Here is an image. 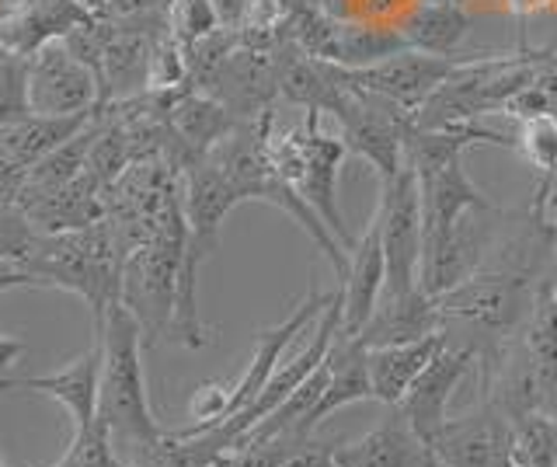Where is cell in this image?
Wrapping results in <instances>:
<instances>
[{"label": "cell", "mask_w": 557, "mask_h": 467, "mask_svg": "<svg viewBox=\"0 0 557 467\" xmlns=\"http://www.w3.org/2000/svg\"><path fill=\"white\" fill-rule=\"evenodd\" d=\"M101 342V391H98V419L109 426L112 443L126 467L161 437L153 419L147 373H144V328L129 315V307L115 300L95 328Z\"/></svg>", "instance_id": "6da1fadb"}, {"label": "cell", "mask_w": 557, "mask_h": 467, "mask_svg": "<svg viewBox=\"0 0 557 467\" xmlns=\"http://www.w3.org/2000/svg\"><path fill=\"white\" fill-rule=\"evenodd\" d=\"M536 280L522 269H481L467 283L453 286L443 297H435V307L443 315V332L463 328L470 335L463 345H474L478 359L495 362L505 349V339L519 335L536 307Z\"/></svg>", "instance_id": "7a4b0ae2"}, {"label": "cell", "mask_w": 557, "mask_h": 467, "mask_svg": "<svg viewBox=\"0 0 557 467\" xmlns=\"http://www.w3.org/2000/svg\"><path fill=\"white\" fill-rule=\"evenodd\" d=\"M25 272L35 275L39 286H60L91 307L95 328H101L109 307L119 300L122 286V255L109 220H98L91 228L39 234L35 251L25 258Z\"/></svg>", "instance_id": "3957f363"}, {"label": "cell", "mask_w": 557, "mask_h": 467, "mask_svg": "<svg viewBox=\"0 0 557 467\" xmlns=\"http://www.w3.org/2000/svg\"><path fill=\"white\" fill-rule=\"evenodd\" d=\"M185 245H188V223H185V202L178 199L164 213L161 231L147 245L129 251L126 262H122L119 300L129 307V315L144 328V345L171 342Z\"/></svg>", "instance_id": "277c9868"}, {"label": "cell", "mask_w": 557, "mask_h": 467, "mask_svg": "<svg viewBox=\"0 0 557 467\" xmlns=\"http://www.w3.org/2000/svg\"><path fill=\"white\" fill-rule=\"evenodd\" d=\"M380 237L383 258H387V290L411 293L422 272V241H425V210H422V185H418L414 168L405 161L391 182H380Z\"/></svg>", "instance_id": "5b68a950"}, {"label": "cell", "mask_w": 557, "mask_h": 467, "mask_svg": "<svg viewBox=\"0 0 557 467\" xmlns=\"http://www.w3.org/2000/svg\"><path fill=\"white\" fill-rule=\"evenodd\" d=\"M25 84L32 115H91L101 106L98 74L70 53L63 39L46 42L32 57H25Z\"/></svg>", "instance_id": "8992f818"}, {"label": "cell", "mask_w": 557, "mask_h": 467, "mask_svg": "<svg viewBox=\"0 0 557 467\" xmlns=\"http://www.w3.org/2000/svg\"><path fill=\"white\" fill-rule=\"evenodd\" d=\"M463 60L467 57H432V53H422V49H400V53H394L383 63L362 66V71H348V77H352V84H359L362 91L387 98L414 115L460 71Z\"/></svg>", "instance_id": "52a82bcc"}, {"label": "cell", "mask_w": 557, "mask_h": 467, "mask_svg": "<svg viewBox=\"0 0 557 467\" xmlns=\"http://www.w3.org/2000/svg\"><path fill=\"white\" fill-rule=\"evenodd\" d=\"M474 362H478L474 345H463V342L453 345V339H449L446 349L435 356L422 370V377L408 388L405 402L394 405V408H400V415H405L408 426L414 429V437L425 446H432L435 437L443 432V426L449 422V405Z\"/></svg>", "instance_id": "ba28073f"}, {"label": "cell", "mask_w": 557, "mask_h": 467, "mask_svg": "<svg viewBox=\"0 0 557 467\" xmlns=\"http://www.w3.org/2000/svg\"><path fill=\"white\" fill-rule=\"evenodd\" d=\"M446 467H512V419L495 402L449 422L429 446Z\"/></svg>", "instance_id": "9c48e42d"}, {"label": "cell", "mask_w": 557, "mask_h": 467, "mask_svg": "<svg viewBox=\"0 0 557 467\" xmlns=\"http://www.w3.org/2000/svg\"><path fill=\"white\" fill-rule=\"evenodd\" d=\"M304 175L296 182L300 188V196L318 210V217L327 223V231L342 241L345 251L356 248L352 231H348V223L342 217V206H338V171H342V161H345V144L342 136H324L321 133V109H307V119H304Z\"/></svg>", "instance_id": "30bf717a"}, {"label": "cell", "mask_w": 557, "mask_h": 467, "mask_svg": "<svg viewBox=\"0 0 557 467\" xmlns=\"http://www.w3.org/2000/svg\"><path fill=\"white\" fill-rule=\"evenodd\" d=\"M331 293H321L318 286L310 283L307 297L296 304L289 315L272 324V328H261L258 339H255V353L248 359V367H244V373L234 380V397H231V419L237 411L248 408L255 397L261 394V388L269 384V377L275 373V367L283 362L286 349L296 342V335H307V328L321 318V310L327 307Z\"/></svg>", "instance_id": "8fae6325"}, {"label": "cell", "mask_w": 557, "mask_h": 467, "mask_svg": "<svg viewBox=\"0 0 557 467\" xmlns=\"http://www.w3.org/2000/svg\"><path fill=\"white\" fill-rule=\"evenodd\" d=\"M387 290V258H383V237H380V220L373 217L366 223L362 237L356 248L348 251V275L342 290V328L338 335L356 339L366 321L373 318V310Z\"/></svg>", "instance_id": "7c38bea8"}, {"label": "cell", "mask_w": 557, "mask_h": 467, "mask_svg": "<svg viewBox=\"0 0 557 467\" xmlns=\"http://www.w3.org/2000/svg\"><path fill=\"white\" fill-rule=\"evenodd\" d=\"M91 19H98V14L87 11L81 0H22L0 22V49L11 57H32L35 49L66 39L70 32Z\"/></svg>", "instance_id": "4fadbf2b"}, {"label": "cell", "mask_w": 557, "mask_h": 467, "mask_svg": "<svg viewBox=\"0 0 557 467\" xmlns=\"http://www.w3.org/2000/svg\"><path fill=\"white\" fill-rule=\"evenodd\" d=\"M435 332H443V315L435 307V297H429L425 290H411V293L383 290L373 318L366 321V328L356 339L366 349H383V345L418 342Z\"/></svg>", "instance_id": "5bb4252c"}, {"label": "cell", "mask_w": 557, "mask_h": 467, "mask_svg": "<svg viewBox=\"0 0 557 467\" xmlns=\"http://www.w3.org/2000/svg\"><path fill=\"white\" fill-rule=\"evenodd\" d=\"M418 185H422V210H425V241H435L449 234L457 223L474 213V210H487L484 193L474 185V179L467 175L463 158H453L443 168L429 171V175H418ZM422 241V245H425Z\"/></svg>", "instance_id": "9a60e30c"}, {"label": "cell", "mask_w": 557, "mask_h": 467, "mask_svg": "<svg viewBox=\"0 0 557 467\" xmlns=\"http://www.w3.org/2000/svg\"><path fill=\"white\" fill-rule=\"evenodd\" d=\"M25 391H35L42 397H52V402H60L70 415V422H74V432L91 426L98 419V391H101V342H98V335L66 370L28 377Z\"/></svg>", "instance_id": "2e32d148"}, {"label": "cell", "mask_w": 557, "mask_h": 467, "mask_svg": "<svg viewBox=\"0 0 557 467\" xmlns=\"http://www.w3.org/2000/svg\"><path fill=\"white\" fill-rule=\"evenodd\" d=\"M425 450L429 446L414 437V429L400 415V408H394L366 437L331 446V457H335L338 467H422Z\"/></svg>", "instance_id": "e0dca14e"}, {"label": "cell", "mask_w": 557, "mask_h": 467, "mask_svg": "<svg viewBox=\"0 0 557 467\" xmlns=\"http://www.w3.org/2000/svg\"><path fill=\"white\" fill-rule=\"evenodd\" d=\"M449 335L435 332L418 342H400V345H383V349H366V362H370V388L373 402L383 405H400L408 388L414 384L429 362L446 349Z\"/></svg>", "instance_id": "ac0fdd59"}, {"label": "cell", "mask_w": 557, "mask_h": 467, "mask_svg": "<svg viewBox=\"0 0 557 467\" xmlns=\"http://www.w3.org/2000/svg\"><path fill=\"white\" fill-rule=\"evenodd\" d=\"M400 36L411 49H422L432 57H457L460 42L470 36V14L460 4H425L414 0L397 19Z\"/></svg>", "instance_id": "d6986e66"}, {"label": "cell", "mask_w": 557, "mask_h": 467, "mask_svg": "<svg viewBox=\"0 0 557 467\" xmlns=\"http://www.w3.org/2000/svg\"><path fill=\"white\" fill-rule=\"evenodd\" d=\"M373 402L370 388V362H366V345L359 339L335 335L327 353V388L318 411H313V426H321L327 415H335L345 405Z\"/></svg>", "instance_id": "ffe728a7"}, {"label": "cell", "mask_w": 557, "mask_h": 467, "mask_svg": "<svg viewBox=\"0 0 557 467\" xmlns=\"http://www.w3.org/2000/svg\"><path fill=\"white\" fill-rule=\"evenodd\" d=\"M171 130L196 158H206L237 130V115L213 95H182L171 106Z\"/></svg>", "instance_id": "44dd1931"}, {"label": "cell", "mask_w": 557, "mask_h": 467, "mask_svg": "<svg viewBox=\"0 0 557 467\" xmlns=\"http://www.w3.org/2000/svg\"><path fill=\"white\" fill-rule=\"evenodd\" d=\"M95 119L91 115H63V119H52V115H28L25 123H17L11 130H0V147L8 150V158L17 168H32L39 164L46 153H52L57 147H63L70 136H77L87 123Z\"/></svg>", "instance_id": "7402d4cb"}, {"label": "cell", "mask_w": 557, "mask_h": 467, "mask_svg": "<svg viewBox=\"0 0 557 467\" xmlns=\"http://www.w3.org/2000/svg\"><path fill=\"white\" fill-rule=\"evenodd\" d=\"M400 49H411L408 39L400 36L397 25H380V22H348L338 28V53L335 63L345 71H362L391 60Z\"/></svg>", "instance_id": "603a6c76"}, {"label": "cell", "mask_w": 557, "mask_h": 467, "mask_svg": "<svg viewBox=\"0 0 557 467\" xmlns=\"http://www.w3.org/2000/svg\"><path fill=\"white\" fill-rule=\"evenodd\" d=\"M512 467H557V415L533 408L512 419Z\"/></svg>", "instance_id": "cb8c5ba5"}, {"label": "cell", "mask_w": 557, "mask_h": 467, "mask_svg": "<svg viewBox=\"0 0 557 467\" xmlns=\"http://www.w3.org/2000/svg\"><path fill=\"white\" fill-rule=\"evenodd\" d=\"M516 150L522 153V161L540 168V175L554 179L557 175V115H530L516 119Z\"/></svg>", "instance_id": "d4e9b609"}, {"label": "cell", "mask_w": 557, "mask_h": 467, "mask_svg": "<svg viewBox=\"0 0 557 467\" xmlns=\"http://www.w3.org/2000/svg\"><path fill=\"white\" fill-rule=\"evenodd\" d=\"M49 467H126L112 443V432L101 419H95L87 429H77L70 440L66 454Z\"/></svg>", "instance_id": "484cf974"}, {"label": "cell", "mask_w": 557, "mask_h": 467, "mask_svg": "<svg viewBox=\"0 0 557 467\" xmlns=\"http://www.w3.org/2000/svg\"><path fill=\"white\" fill-rule=\"evenodd\" d=\"M168 28L185 49L216 36V28H220L216 0H174L168 8Z\"/></svg>", "instance_id": "4316f807"}, {"label": "cell", "mask_w": 557, "mask_h": 467, "mask_svg": "<svg viewBox=\"0 0 557 467\" xmlns=\"http://www.w3.org/2000/svg\"><path fill=\"white\" fill-rule=\"evenodd\" d=\"M32 115L28 84H25V57L0 60V130H11Z\"/></svg>", "instance_id": "83f0119b"}, {"label": "cell", "mask_w": 557, "mask_h": 467, "mask_svg": "<svg viewBox=\"0 0 557 467\" xmlns=\"http://www.w3.org/2000/svg\"><path fill=\"white\" fill-rule=\"evenodd\" d=\"M405 0H362L359 19L362 22H380V25H397V19L405 14Z\"/></svg>", "instance_id": "f1b7e54d"}, {"label": "cell", "mask_w": 557, "mask_h": 467, "mask_svg": "<svg viewBox=\"0 0 557 467\" xmlns=\"http://www.w3.org/2000/svg\"><path fill=\"white\" fill-rule=\"evenodd\" d=\"M278 467H338V464H335V457H331V446L310 443L300 450V454H293L286 464H278Z\"/></svg>", "instance_id": "f546056e"}, {"label": "cell", "mask_w": 557, "mask_h": 467, "mask_svg": "<svg viewBox=\"0 0 557 467\" xmlns=\"http://www.w3.org/2000/svg\"><path fill=\"white\" fill-rule=\"evenodd\" d=\"M157 4H164V0H109V11L112 19H139V14H150Z\"/></svg>", "instance_id": "4dcf8cb0"}, {"label": "cell", "mask_w": 557, "mask_h": 467, "mask_svg": "<svg viewBox=\"0 0 557 467\" xmlns=\"http://www.w3.org/2000/svg\"><path fill=\"white\" fill-rule=\"evenodd\" d=\"M28 353V342L25 339H14V335H0V373H14L17 359Z\"/></svg>", "instance_id": "1f68e13d"}, {"label": "cell", "mask_w": 557, "mask_h": 467, "mask_svg": "<svg viewBox=\"0 0 557 467\" xmlns=\"http://www.w3.org/2000/svg\"><path fill=\"white\" fill-rule=\"evenodd\" d=\"M0 283H14V286H39L35 283V275L25 272L22 266L8 262V258H0Z\"/></svg>", "instance_id": "d6a6232c"}, {"label": "cell", "mask_w": 557, "mask_h": 467, "mask_svg": "<svg viewBox=\"0 0 557 467\" xmlns=\"http://www.w3.org/2000/svg\"><path fill=\"white\" fill-rule=\"evenodd\" d=\"M25 380L22 373H0V397L11 394V391H25Z\"/></svg>", "instance_id": "836d02e7"}, {"label": "cell", "mask_w": 557, "mask_h": 467, "mask_svg": "<svg viewBox=\"0 0 557 467\" xmlns=\"http://www.w3.org/2000/svg\"><path fill=\"white\" fill-rule=\"evenodd\" d=\"M422 467H446V464H443L440 457H435L432 450H425V457H422Z\"/></svg>", "instance_id": "e575fe53"}, {"label": "cell", "mask_w": 557, "mask_h": 467, "mask_svg": "<svg viewBox=\"0 0 557 467\" xmlns=\"http://www.w3.org/2000/svg\"><path fill=\"white\" fill-rule=\"evenodd\" d=\"M0 467H8V464H4V460H0Z\"/></svg>", "instance_id": "d590c367"}]
</instances>
